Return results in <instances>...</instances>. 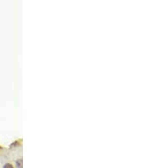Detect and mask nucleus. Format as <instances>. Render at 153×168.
Listing matches in <instances>:
<instances>
[{"label":"nucleus","mask_w":153,"mask_h":168,"mask_svg":"<svg viewBox=\"0 0 153 168\" xmlns=\"http://www.w3.org/2000/svg\"><path fill=\"white\" fill-rule=\"evenodd\" d=\"M15 167H16V168H22V160L21 159H19V160H16Z\"/></svg>","instance_id":"f257e3e1"},{"label":"nucleus","mask_w":153,"mask_h":168,"mask_svg":"<svg viewBox=\"0 0 153 168\" xmlns=\"http://www.w3.org/2000/svg\"><path fill=\"white\" fill-rule=\"evenodd\" d=\"M3 168H14V167H13V166H12L11 164L7 163V164H5V165L3 166Z\"/></svg>","instance_id":"f03ea898"}]
</instances>
